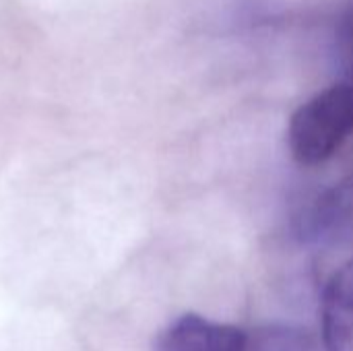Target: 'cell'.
Returning <instances> with one entry per match:
<instances>
[{
  "mask_svg": "<svg viewBox=\"0 0 353 351\" xmlns=\"http://www.w3.org/2000/svg\"><path fill=\"white\" fill-rule=\"evenodd\" d=\"M296 221L298 234L306 242L329 244L347 238L353 230V182L319 192L302 207Z\"/></svg>",
  "mask_w": 353,
  "mask_h": 351,
  "instance_id": "obj_2",
  "label": "cell"
},
{
  "mask_svg": "<svg viewBox=\"0 0 353 351\" xmlns=\"http://www.w3.org/2000/svg\"><path fill=\"white\" fill-rule=\"evenodd\" d=\"M333 52L339 68L353 83V0H350L333 25Z\"/></svg>",
  "mask_w": 353,
  "mask_h": 351,
  "instance_id": "obj_6",
  "label": "cell"
},
{
  "mask_svg": "<svg viewBox=\"0 0 353 351\" xmlns=\"http://www.w3.org/2000/svg\"><path fill=\"white\" fill-rule=\"evenodd\" d=\"M321 314L327 351H353V261L329 279Z\"/></svg>",
  "mask_w": 353,
  "mask_h": 351,
  "instance_id": "obj_4",
  "label": "cell"
},
{
  "mask_svg": "<svg viewBox=\"0 0 353 351\" xmlns=\"http://www.w3.org/2000/svg\"><path fill=\"white\" fill-rule=\"evenodd\" d=\"M353 134V83H335L292 114L288 147L302 166H319L331 159Z\"/></svg>",
  "mask_w": 353,
  "mask_h": 351,
  "instance_id": "obj_1",
  "label": "cell"
},
{
  "mask_svg": "<svg viewBox=\"0 0 353 351\" xmlns=\"http://www.w3.org/2000/svg\"><path fill=\"white\" fill-rule=\"evenodd\" d=\"M314 339L308 331L292 325H269L248 335V351H314Z\"/></svg>",
  "mask_w": 353,
  "mask_h": 351,
  "instance_id": "obj_5",
  "label": "cell"
},
{
  "mask_svg": "<svg viewBox=\"0 0 353 351\" xmlns=\"http://www.w3.org/2000/svg\"><path fill=\"white\" fill-rule=\"evenodd\" d=\"M159 351H248V333L199 314H184L165 329Z\"/></svg>",
  "mask_w": 353,
  "mask_h": 351,
  "instance_id": "obj_3",
  "label": "cell"
}]
</instances>
